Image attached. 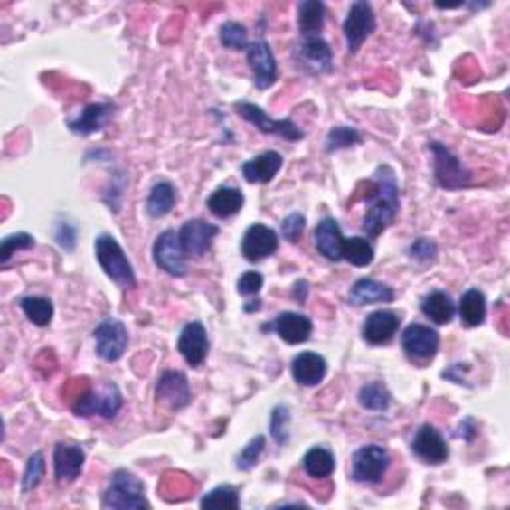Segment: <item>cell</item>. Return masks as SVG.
<instances>
[{"label": "cell", "instance_id": "obj_1", "mask_svg": "<svg viewBox=\"0 0 510 510\" xmlns=\"http://www.w3.org/2000/svg\"><path fill=\"white\" fill-rule=\"evenodd\" d=\"M375 192L369 195V208L363 218V231L369 240H375L395 222L401 202H399V184L397 174L391 165L382 164L373 174Z\"/></svg>", "mask_w": 510, "mask_h": 510}, {"label": "cell", "instance_id": "obj_2", "mask_svg": "<svg viewBox=\"0 0 510 510\" xmlns=\"http://www.w3.org/2000/svg\"><path fill=\"white\" fill-rule=\"evenodd\" d=\"M94 251H96V260L98 263H100V268L118 288L134 289L136 286H138L132 263L130 260H128L124 248L118 243L114 235L110 233L98 235L94 241Z\"/></svg>", "mask_w": 510, "mask_h": 510}, {"label": "cell", "instance_id": "obj_3", "mask_svg": "<svg viewBox=\"0 0 510 510\" xmlns=\"http://www.w3.org/2000/svg\"><path fill=\"white\" fill-rule=\"evenodd\" d=\"M104 508H150L148 498H146V486L142 480L126 468L116 470L112 475L110 485H108L104 498Z\"/></svg>", "mask_w": 510, "mask_h": 510}, {"label": "cell", "instance_id": "obj_4", "mask_svg": "<svg viewBox=\"0 0 510 510\" xmlns=\"http://www.w3.org/2000/svg\"><path fill=\"white\" fill-rule=\"evenodd\" d=\"M429 150L435 158V182L443 190H463L473 182V174L467 170V165L460 158L450 152L445 144L429 142Z\"/></svg>", "mask_w": 510, "mask_h": 510}, {"label": "cell", "instance_id": "obj_5", "mask_svg": "<svg viewBox=\"0 0 510 510\" xmlns=\"http://www.w3.org/2000/svg\"><path fill=\"white\" fill-rule=\"evenodd\" d=\"M124 399L120 389L114 382H104L100 389H92L78 397L72 405L74 415L78 417H102V419H114L118 411L122 409Z\"/></svg>", "mask_w": 510, "mask_h": 510}, {"label": "cell", "instance_id": "obj_6", "mask_svg": "<svg viewBox=\"0 0 510 510\" xmlns=\"http://www.w3.org/2000/svg\"><path fill=\"white\" fill-rule=\"evenodd\" d=\"M391 465V457L385 447L365 445L357 449L351 458V478L355 483L375 485L385 477Z\"/></svg>", "mask_w": 510, "mask_h": 510}, {"label": "cell", "instance_id": "obj_7", "mask_svg": "<svg viewBox=\"0 0 510 510\" xmlns=\"http://www.w3.org/2000/svg\"><path fill=\"white\" fill-rule=\"evenodd\" d=\"M233 108L245 122H250L251 126L258 128V130L263 132V134L279 136V138L288 140V142H299V140H303V136H306V132H303L296 122L288 120V118H286V120H273V118H269L266 114L263 108L255 106L251 102H238Z\"/></svg>", "mask_w": 510, "mask_h": 510}, {"label": "cell", "instance_id": "obj_8", "mask_svg": "<svg viewBox=\"0 0 510 510\" xmlns=\"http://www.w3.org/2000/svg\"><path fill=\"white\" fill-rule=\"evenodd\" d=\"M152 255H154L156 266L168 273V276L184 278L185 273H188V263H185V258H188V255H185L182 248L180 235L174 230H165L158 235V238H156Z\"/></svg>", "mask_w": 510, "mask_h": 510}, {"label": "cell", "instance_id": "obj_9", "mask_svg": "<svg viewBox=\"0 0 510 510\" xmlns=\"http://www.w3.org/2000/svg\"><path fill=\"white\" fill-rule=\"evenodd\" d=\"M375 28H377L375 11H373V6L367 3V0H357V3H353L345 23H343V34H345L347 41V51L351 54H355L363 46V42L375 33Z\"/></svg>", "mask_w": 510, "mask_h": 510}, {"label": "cell", "instance_id": "obj_10", "mask_svg": "<svg viewBox=\"0 0 510 510\" xmlns=\"http://www.w3.org/2000/svg\"><path fill=\"white\" fill-rule=\"evenodd\" d=\"M94 339L98 357L108 363L122 359L128 349V343H130L128 327L116 317H108L102 323H98V327L94 329Z\"/></svg>", "mask_w": 510, "mask_h": 510}, {"label": "cell", "instance_id": "obj_11", "mask_svg": "<svg viewBox=\"0 0 510 510\" xmlns=\"http://www.w3.org/2000/svg\"><path fill=\"white\" fill-rule=\"evenodd\" d=\"M296 62L309 74H329L333 71V52L326 38L301 36L296 44Z\"/></svg>", "mask_w": 510, "mask_h": 510}, {"label": "cell", "instance_id": "obj_12", "mask_svg": "<svg viewBox=\"0 0 510 510\" xmlns=\"http://www.w3.org/2000/svg\"><path fill=\"white\" fill-rule=\"evenodd\" d=\"M401 343H403V351L411 361L425 363L435 359L440 347V335L437 329L423 326V323H411L403 331Z\"/></svg>", "mask_w": 510, "mask_h": 510}, {"label": "cell", "instance_id": "obj_13", "mask_svg": "<svg viewBox=\"0 0 510 510\" xmlns=\"http://www.w3.org/2000/svg\"><path fill=\"white\" fill-rule=\"evenodd\" d=\"M156 401L170 411L185 409L192 403V387L182 371H165L156 382Z\"/></svg>", "mask_w": 510, "mask_h": 510}, {"label": "cell", "instance_id": "obj_14", "mask_svg": "<svg viewBox=\"0 0 510 510\" xmlns=\"http://www.w3.org/2000/svg\"><path fill=\"white\" fill-rule=\"evenodd\" d=\"M248 64L253 72V84L258 90H268L278 80V62L266 41H255L248 46Z\"/></svg>", "mask_w": 510, "mask_h": 510}, {"label": "cell", "instance_id": "obj_15", "mask_svg": "<svg viewBox=\"0 0 510 510\" xmlns=\"http://www.w3.org/2000/svg\"><path fill=\"white\" fill-rule=\"evenodd\" d=\"M218 225L205 220H188L178 231L182 248L190 258H203L213 245V240L218 238Z\"/></svg>", "mask_w": 510, "mask_h": 510}, {"label": "cell", "instance_id": "obj_16", "mask_svg": "<svg viewBox=\"0 0 510 510\" xmlns=\"http://www.w3.org/2000/svg\"><path fill=\"white\" fill-rule=\"evenodd\" d=\"M278 248H279L278 231L263 223L250 225L241 238V255L251 263L269 258V255L278 251Z\"/></svg>", "mask_w": 510, "mask_h": 510}, {"label": "cell", "instance_id": "obj_17", "mask_svg": "<svg viewBox=\"0 0 510 510\" xmlns=\"http://www.w3.org/2000/svg\"><path fill=\"white\" fill-rule=\"evenodd\" d=\"M399 327H401V317L395 311L379 309L367 316L365 323H363L361 335L369 345H387V343L393 341V337L397 335Z\"/></svg>", "mask_w": 510, "mask_h": 510}, {"label": "cell", "instance_id": "obj_18", "mask_svg": "<svg viewBox=\"0 0 510 510\" xmlns=\"http://www.w3.org/2000/svg\"><path fill=\"white\" fill-rule=\"evenodd\" d=\"M178 351L190 367H200L205 357H208V331H205L200 321H190L188 326L182 329L178 339Z\"/></svg>", "mask_w": 510, "mask_h": 510}, {"label": "cell", "instance_id": "obj_19", "mask_svg": "<svg viewBox=\"0 0 510 510\" xmlns=\"http://www.w3.org/2000/svg\"><path fill=\"white\" fill-rule=\"evenodd\" d=\"M411 449H413V453L420 460H425L429 465H443L449 458L447 440L433 425L419 427L413 437V443H411Z\"/></svg>", "mask_w": 510, "mask_h": 510}, {"label": "cell", "instance_id": "obj_20", "mask_svg": "<svg viewBox=\"0 0 510 510\" xmlns=\"http://www.w3.org/2000/svg\"><path fill=\"white\" fill-rule=\"evenodd\" d=\"M116 106L110 102H94L88 104L84 110L72 120H68V128L72 134L78 136H90L94 132H100L108 126V122L114 118Z\"/></svg>", "mask_w": 510, "mask_h": 510}, {"label": "cell", "instance_id": "obj_21", "mask_svg": "<svg viewBox=\"0 0 510 510\" xmlns=\"http://www.w3.org/2000/svg\"><path fill=\"white\" fill-rule=\"evenodd\" d=\"M86 463V453L80 445L58 443L54 447V477L61 485L72 483L80 477Z\"/></svg>", "mask_w": 510, "mask_h": 510}, {"label": "cell", "instance_id": "obj_22", "mask_svg": "<svg viewBox=\"0 0 510 510\" xmlns=\"http://www.w3.org/2000/svg\"><path fill=\"white\" fill-rule=\"evenodd\" d=\"M291 375L303 387H316L327 375V361L319 353L303 351L291 361Z\"/></svg>", "mask_w": 510, "mask_h": 510}, {"label": "cell", "instance_id": "obj_23", "mask_svg": "<svg viewBox=\"0 0 510 510\" xmlns=\"http://www.w3.org/2000/svg\"><path fill=\"white\" fill-rule=\"evenodd\" d=\"M273 329H276L278 335L289 343V345H299V343L309 341L313 333V323L307 316H301L296 311H283L278 316V319L273 321Z\"/></svg>", "mask_w": 510, "mask_h": 510}, {"label": "cell", "instance_id": "obj_24", "mask_svg": "<svg viewBox=\"0 0 510 510\" xmlns=\"http://www.w3.org/2000/svg\"><path fill=\"white\" fill-rule=\"evenodd\" d=\"M283 165V156L276 150H268L241 165L245 182L250 184H269L279 174Z\"/></svg>", "mask_w": 510, "mask_h": 510}, {"label": "cell", "instance_id": "obj_25", "mask_svg": "<svg viewBox=\"0 0 510 510\" xmlns=\"http://www.w3.org/2000/svg\"><path fill=\"white\" fill-rule=\"evenodd\" d=\"M313 240H316V248L323 255V258L329 261H341L343 260V238L339 223L333 218H323L316 233H313Z\"/></svg>", "mask_w": 510, "mask_h": 510}, {"label": "cell", "instance_id": "obj_26", "mask_svg": "<svg viewBox=\"0 0 510 510\" xmlns=\"http://www.w3.org/2000/svg\"><path fill=\"white\" fill-rule=\"evenodd\" d=\"M395 299V289L371 278H361L349 291L353 306H375V303H391Z\"/></svg>", "mask_w": 510, "mask_h": 510}, {"label": "cell", "instance_id": "obj_27", "mask_svg": "<svg viewBox=\"0 0 510 510\" xmlns=\"http://www.w3.org/2000/svg\"><path fill=\"white\" fill-rule=\"evenodd\" d=\"M420 311L427 319H430L437 326H447V323L453 321L455 313H457V306L453 298L449 296L447 291L443 289H435L427 293L423 298V303H420Z\"/></svg>", "mask_w": 510, "mask_h": 510}, {"label": "cell", "instance_id": "obj_28", "mask_svg": "<svg viewBox=\"0 0 510 510\" xmlns=\"http://www.w3.org/2000/svg\"><path fill=\"white\" fill-rule=\"evenodd\" d=\"M245 203L243 192L238 188H230V185H222L208 198L210 212L220 220L233 218L235 213H240Z\"/></svg>", "mask_w": 510, "mask_h": 510}, {"label": "cell", "instance_id": "obj_29", "mask_svg": "<svg viewBox=\"0 0 510 510\" xmlns=\"http://www.w3.org/2000/svg\"><path fill=\"white\" fill-rule=\"evenodd\" d=\"M458 316L463 326L467 327H478L483 326L486 319V298L485 293L470 288L463 293V298L458 301Z\"/></svg>", "mask_w": 510, "mask_h": 510}, {"label": "cell", "instance_id": "obj_30", "mask_svg": "<svg viewBox=\"0 0 510 510\" xmlns=\"http://www.w3.org/2000/svg\"><path fill=\"white\" fill-rule=\"evenodd\" d=\"M298 26L301 36H316L326 26V5L319 0H306L298 8Z\"/></svg>", "mask_w": 510, "mask_h": 510}, {"label": "cell", "instance_id": "obj_31", "mask_svg": "<svg viewBox=\"0 0 510 510\" xmlns=\"http://www.w3.org/2000/svg\"><path fill=\"white\" fill-rule=\"evenodd\" d=\"M175 202H178V194H175L174 185L170 182H158L152 188L148 202H146V212H148L150 218L160 220L174 210Z\"/></svg>", "mask_w": 510, "mask_h": 510}, {"label": "cell", "instance_id": "obj_32", "mask_svg": "<svg viewBox=\"0 0 510 510\" xmlns=\"http://www.w3.org/2000/svg\"><path fill=\"white\" fill-rule=\"evenodd\" d=\"M303 470L311 478H329L335 473V455L326 447H313L303 457Z\"/></svg>", "mask_w": 510, "mask_h": 510}, {"label": "cell", "instance_id": "obj_33", "mask_svg": "<svg viewBox=\"0 0 510 510\" xmlns=\"http://www.w3.org/2000/svg\"><path fill=\"white\" fill-rule=\"evenodd\" d=\"M393 403V395L391 391L382 385L381 381H373L363 385L359 391V405L367 411H375V413H385Z\"/></svg>", "mask_w": 510, "mask_h": 510}, {"label": "cell", "instance_id": "obj_34", "mask_svg": "<svg viewBox=\"0 0 510 510\" xmlns=\"http://www.w3.org/2000/svg\"><path fill=\"white\" fill-rule=\"evenodd\" d=\"M343 260H347L351 266L367 268L375 260V250L367 238H345L343 241Z\"/></svg>", "mask_w": 510, "mask_h": 510}, {"label": "cell", "instance_id": "obj_35", "mask_svg": "<svg viewBox=\"0 0 510 510\" xmlns=\"http://www.w3.org/2000/svg\"><path fill=\"white\" fill-rule=\"evenodd\" d=\"M21 307L24 311L26 319L36 327H46L51 326L54 317V306L51 299L41 298V296H28L21 301Z\"/></svg>", "mask_w": 510, "mask_h": 510}, {"label": "cell", "instance_id": "obj_36", "mask_svg": "<svg viewBox=\"0 0 510 510\" xmlns=\"http://www.w3.org/2000/svg\"><path fill=\"white\" fill-rule=\"evenodd\" d=\"M363 142V134L357 130V128L351 126H335L331 128L327 138H326V150L329 154L339 152L351 148V146H357Z\"/></svg>", "mask_w": 510, "mask_h": 510}, {"label": "cell", "instance_id": "obj_37", "mask_svg": "<svg viewBox=\"0 0 510 510\" xmlns=\"http://www.w3.org/2000/svg\"><path fill=\"white\" fill-rule=\"evenodd\" d=\"M202 508H240V493L238 488L230 485H222L210 490L208 495H203L200 500Z\"/></svg>", "mask_w": 510, "mask_h": 510}, {"label": "cell", "instance_id": "obj_38", "mask_svg": "<svg viewBox=\"0 0 510 510\" xmlns=\"http://www.w3.org/2000/svg\"><path fill=\"white\" fill-rule=\"evenodd\" d=\"M220 42L228 51H248L250 33L241 23H223L220 28Z\"/></svg>", "mask_w": 510, "mask_h": 510}, {"label": "cell", "instance_id": "obj_39", "mask_svg": "<svg viewBox=\"0 0 510 510\" xmlns=\"http://www.w3.org/2000/svg\"><path fill=\"white\" fill-rule=\"evenodd\" d=\"M289 425H291V411L286 405H278L271 411L269 430L278 445H286L289 440Z\"/></svg>", "mask_w": 510, "mask_h": 510}, {"label": "cell", "instance_id": "obj_40", "mask_svg": "<svg viewBox=\"0 0 510 510\" xmlns=\"http://www.w3.org/2000/svg\"><path fill=\"white\" fill-rule=\"evenodd\" d=\"M46 473V463L42 453H34L28 457L24 477H23V493H31V490L38 488V485L42 483Z\"/></svg>", "mask_w": 510, "mask_h": 510}, {"label": "cell", "instance_id": "obj_41", "mask_svg": "<svg viewBox=\"0 0 510 510\" xmlns=\"http://www.w3.org/2000/svg\"><path fill=\"white\" fill-rule=\"evenodd\" d=\"M34 238L31 233H13V235H6L0 243V263H6L8 260L13 258L16 251H23V250H31L34 248Z\"/></svg>", "mask_w": 510, "mask_h": 510}, {"label": "cell", "instance_id": "obj_42", "mask_svg": "<svg viewBox=\"0 0 510 510\" xmlns=\"http://www.w3.org/2000/svg\"><path fill=\"white\" fill-rule=\"evenodd\" d=\"M263 449H266V437L263 435L253 437L250 443L243 447L238 458H235V467H238V470H251L255 465H258Z\"/></svg>", "mask_w": 510, "mask_h": 510}, {"label": "cell", "instance_id": "obj_43", "mask_svg": "<svg viewBox=\"0 0 510 510\" xmlns=\"http://www.w3.org/2000/svg\"><path fill=\"white\" fill-rule=\"evenodd\" d=\"M437 253H439L437 243L433 240H429V238H419L409 245V255L415 261H420V263L435 261Z\"/></svg>", "mask_w": 510, "mask_h": 510}, {"label": "cell", "instance_id": "obj_44", "mask_svg": "<svg viewBox=\"0 0 510 510\" xmlns=\"http://www.w3.org/2000/svg\"><path fill=\"white\" fill-rule=\"evenodd\" d=\"M306 231V215L296 212V213H289L286 220L281 222V235L286 240H289L291 243L299 241V238Z\"/></svg>", "mask_w": 510, "mask_h": 510}, {"label": "cell", "instance_id": "obj_45", "mask_svg": "<svg viewBox=\"0 0 510 510\" xmlns=\"http://www.w3.org/2000/svg\"><path fill=\"white\" fill-rule=\"evenodd\" d=\"M263 288V276L260 271H245L238 279V291L241 296H258Z\"/></svg>", "mask_w": 510, "mask_h": 510}, {"label": "cell", "instance_id": "obj_46", "mask_svg": "<svg viewBox=\"0 0 510 510\" xmlns=\"http://www.w3.org/2000/svg\"><path fill=\"white\" fill-rule=\"evenodd\" d=\"M68 228H71V225H68V223H61V225H58L56 240H58V243L62 245L64 250H72L74 243H76V230L68 233V231H66Z\"/></svg>", "mask_w": 510, "mask_h": 510}, {"label": "cell", "instance_id": "obj_47", "mask_svg": "<svg viewBox=\"0 0 510 510\" xmlns=\"http://www.w3.org/2000/svg\"><path fill=\"white\" fill-rule=\"evenodd\" d=\"M457 437H460V439H465V440H473L475 437H477V427H475V420L473 419H465L463 423H460V427H458V433H457Z\"/></svg>", "mask_w": 510, "mask_h": 510}, {"label": "cell", "instance_id": "obj_48", "mask_svg": "<svg viewBox=\"0 0 510 510\" xmlns=\"http://www.w3.org/2000/svg\"><path fill=\"white\" fill-rule=\"evenodd\" d=\"M293 291H296V299H298L299 303H303V301L307 299L309 283H307V281H298V283H296V289H293Z\"/></svg>", "mask_w": 510, "mask_h": 510}]
</instances>
